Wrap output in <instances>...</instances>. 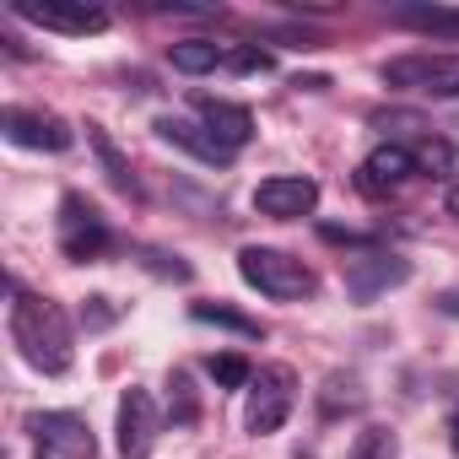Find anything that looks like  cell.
Instances as JSON below:
<instances>
[{"mask_svg": "<svg viewBox=\"0 0 459 459\" xmlns=\"http://www.w3.org/2000/svg\"><path fill=\"white\" fill-rule=\"evenodd\" d=\"M189 319H195V325H216V330H233V335H244V341H260V335H265L260 319L227 308V303H189Z\"/></svg>", "mask_w": 459, "mask_h": 459, "instance_id": "obj_18", "label": "cell"}, {"mask_svg": "<svg viewBox=\"0 0 459 459\" xmlns=\"http://www.w3.org/2000/svg\"><path fill=\"white\" fill-rule=\"evenodd\" d=\"M314 205H319V184L308 173H276L255 189V211L271 221H303Z\"/></svg>", "mask_w": 459, "mask_h": 459, "instance_id": "obj_11", "label": "cell"}, {"mask_svg": "<svg viewBox=\"0 0 459 459\" xmlns=\"http://www.w3.org/2000/svg\"><path fill=\"white\" fill-rule=\"evenodd\" d=\"M55 238H60V255H65L71 265H92V260H103V255L114 249L108 216H103V211H98L87 195H76V189H65V195H60Z\"/></svg>", "mask_w": 459, "mask_h": 459, "instance_id": "obj_3", "label": "cell"}, {"mask_svg": "<svg viewBox=\"0 0 459 459\" xmlns=\"http://www.w3.org/2000/svg\"><path fill=\"white\" fill-rule=\"evenodd\" d=\"M271 65H276V55H271V49H260V44H238V49H227V71H238V76H255V71L265 76Z\"/></svg>", "mask_w": 459, "mask_h": 459, "instance_id": "obj_23", "label": "cell"}, {"mask_svg": "<svg viewBox=\"0 0 459 459\" xmlns=\"http://www.w3.org/2000/svg\"><path fill=\"white\" fill-rule=\"evenodd\" d=\"M205 373L216 378V389H249V384H255V368H249L238 351H216V357H205Z\"/></svg>", "mask_w": 459, "mask_h": 459, "instance_id": "obj_20", "label": "cell"}, {"mask_svg": "<svg viewBox=\"0 0 459 459\" xmlns=\"http://www.w3.org/2000/svg\"><path fill=\"white\" fill-rule=\"evenodd\" d=\"M168 146H178V152H189V157H200V162H211V168H227V162H233L238 152H227L200 119H184V114H162L157 125H152Z\"/></svg>", "mask_w": 459, "mask_h": 459, "instance_id": "obj_14", "label": "cell"}, {"mask_svg": "<svg viewBox=\"0 0 459 459\" xmlns=\"http://www.w3.org/2000/svg\"><path fill=\"white\" fill-rule=\"evenodd\" d=\"M389 22L427 33V39H459V6H394Z\"/></svg>", "mask_w": 459, "mask_h": 459, "instance_id": "obj_15", "label": "cell"}, {"mask_svg": "<svg viewBox=\"0 0 459 459\" xmlns=\"http://www.w3.org/2000/svg\"><path fill=\"white\" fill-rule=\"evenodd\" d=\"M195 114H200V125H205L227 152H244V146L255 141V114H249L244 103H233V98L195 92Z\"/></svg>", "mask_w": 459, "mask_h": 459, "instance_id": "obj_13", "label": "cell"}, {"mask_svg": "<svg viewBox=\"0 0 459 459\" xmlns=\"http://www.w3.org/2000/svg\"><path fill=\"white\" fill-rule=\"evenodd\" d=\"M411 152H416V173H454V168H459V152H454L448 141H432V135H427V141L411 146Z\"/></svg>", "mask_w": 459, "mask_h": 459, "instance_id": "obj_22", "label": "cell"}, {"mask_svg": "<svg viewBox=\"0 0 459 459\" xmlns=\"http://www.w3.org/2000/svg\"><path fill=\"white\" fill-rule=\"evenodd\" d=\"M39 459H49V454H44V448H39Z\"/></svg>", "mask_w": 459, "mask_h": 459, "instance_id": "obj_29", "label": "cell"}, {"mask_svg": "<svg viewBox=\"0 0 459 459\" xmlns=\"http://www.w3.org/2000/svg\"><path fill=\"white\" fill-rule=\"evenodd\" d=\"M87 141H92V152H98V162H103L108 184H114L119 195H141V178L130 173V162L119 157V146L108 141V130H103V125H87Z\"/></svg>", "mask_w": 459, "mask_h": 459, "instance_id": "obj_17", "label": "cell"}, {"mask_svg": "<svg viewBox=\"0 0 459 459\" xmlns=\"http://www.w3.org/2000/svg\"><path fill=\"white\" fill-rule=\"evenodd\" d=\"M384 87H400V92H416V98H459V55H394L384 60Z\"/></svg>", "mask_w": 459, "mask_h": 459, "instance_id": "obj_4", "label": "cell"}, {"mask_svg": "<svg viewBox=\"0 0 459 459\" xmlns=\"http://www.w3.org/2000/svg\"><path fill=\"white\" fill-rule=\"evenodd\" d=\"M168 60H173V71H184V76H205V71L227 65V49L211 44V39H178V44L168 49Z\"/></svg>", "mask_w": 459, "mask_h": 459, "instance_id": "obj_16", "label": "cell"}, {"mask_svg": "<svg viewBox=\"0 0 459 459\" xmlns=\"http://www.w3.org/2000/svg\"><path fill=\"white\" fill-rule=\"evenodd\" d=\"M114 432H119V459H152L157 432H162V421H157V400H152L146 389H135V384H130V389L119 394Z\"/></svg>", "mask_w": 459, "mask_h": 459, "instance_id": "obj_8", "label": "cell"}, {"mask_svg": "<svg viewBox=\"0 0 459 459\" xmlns=\"http://www.w3.org/2000/svg\"><path fill=\"white\" fill-rule=\"evenodd\" d=\"M114 319H119L114 298H87V308H82V325H87V330H108Z\"/></svg>", "mask_w": 459, "mask_h": 459, "instance_id": "obj_26", "label": "cell"}, {"mask_svg": "<svg viewBox=\"0 0 459 459\" xmlns=\"http://www.w3.org/2000/svg\"><path fill=\"white\" fill-rule=\"evenodd\" d=\"M373 130H384V135H421V141H427L432 125H427L416 108H378V114H373Z\"/></svg>", "mask_w": 459, "mask_h": 459, "instance_id": "obj_21", "label": "cell"}, {"mask_svg": "<svg viewBox=\"0 0 459 459\" xmlns=\"http://www.w3.org/2000/svg\"><path fill=\"white\" fill-rule=\"evenodd\" d=\"M405 281H411V260H405V255L362 249V255L346 260V292H351L357 303H373V298H384V292H394V287H405Z\"/></svg>", "mask_w": 459, "mask_h": 459, "instance_id": "obj_7", "label": "cell"}, {"mask_svg": "<svg viewBox=\"0 0 459 459\" xmlns=\"http://www.w3.org/2000/svg\"><path fill=\"white\" fill-rule=\"evenodd\" d=\"M437 308H443L448 319H459V287H454V292H443V298H437Z\"/></svg>", "mask_w": 459, "mask_h": 459, "instance_id": "obj_27", "label": "cell"}, {"mask_svg": "<svg viewBox=\"0 0 459 459\" xmlns=\"http://www.w3.org/2000/svg\"><path fill=\"white\" fill-rule=\"evenodd\" d=\"M28 432L39 437L44 454H60V459H92L98 454V437H92L87 416H76V411H39L28 421Z\"/></svg>", "mask_w": 459, "mask_h": 459, "instance_id": "obj_9", "label": "cell"}, {"mask_svg": "<svg viewBox=\"0 0 459 459\" xmlns=\"http://www.w3.org/2000/svg\"><path fill=\"white\" fill-rule=\"evenodd\" d=\"M351 459H394V437H389L384 427H368V432L357 437V448H351Z\"/></svg>", "mask_w": 459, "mask_h": 459, "instance_id": "obj_25", "label": "cell"}, {"mask_svg": "<svg viewBox=\"0 0 459 459\" xmlns=\"http://www.w3.org/2000/svg\"><path fill=\"white\" fill-rule=\"evenodd\" d=\"M12 17H22L44 33H71V39H87V33L108 28V12L87 6V0H12Z\"/></svg>", "mask_w": 459, "mask_h": 459, "instance_id": "obj_6", "label": "cell"}, {"mask_svg": "<svg viewBox=\"0 0 459 459\" xmlns=\"http://www.w3.org/2000/svg\"><path fill=\"white\" fill-rule=\"evenodd\" d=\"M12 298H17V303H12V341H17L22 362L39 368V373H49V378L71 373V362H76V335H71L65 308H60L55 298L22 292V287H12Z\"/></svg>", "mask_w": 459, "mask_h": 459, "instance_id": "obj_1", "label": "cell"}, {"mask_svg": "<svg viewBox=\"0 0 459 459\" xmlns=\"http://www.w3.org/2000/svg\"><path fill=\"white\" fill-rule=\"evenodd\" d=\"M238 276H244V287H255V292L271 298V303H303V298L319 292V276H314L298 255L265 249V244L238 249Z\"/></svg>", "mask_w": 459, "mask_h": 459, "instance_id": "obj_2", "label": "cell"}, {"mask_svg": "<svg viewBox=\"0 0 459 459\" xmlns=\"http://www.w3.org/2000/svg\"><path fill=\"white\" fill-rule=\"evenodd\" d=\"M168 416H173V427H195L200 421V394H195V384H189L184 368L168 373Z\"/></svg>", "mask_w": 459, "mask_h": 459, "instance_id": "obj_19", "label": "cell"}, {"mask_svg": "<svg viewBox=\"0 0 459 459\" xmlns=\"http://www.w3.org/2000/svg\"><path fill=\"white\" fill-rule=\"evenodd\" d=\"M443 205H448V216H459V184H448V195H443Z\"/></svg>", "mask_w": 459, "mask_h": 459, "instance_id": "obj_28", "label": "cell"}, {"mask_svg": "<svg viewBox=\"0 0 459 459\" xmlns=\"http://www.w3.org/2000/svg\"><path fill=\"white\" fill-rule=\"evenodd\" d=\"M292 405H298V373H292L287 362H271V368H260V373H255V384H249L244 427H249L255 437H271V432H281V427H287Z\"/></svg>", "mask_w": 459, "mask_h": 459, "instance_id": "obj_5", "label": "cell"}, {"mask_svg": "<svg viewBox=\"0 0 459 459\" xmlns=\"http://www.w3.org/2000/svg\"><path fill=\"white\" fill-rule=\"evenodd\" d=\"M0 135L12 146H28V152H71V125L60 114H44V108H6L0 114Z\"/></svg>", "mask_w": 459, "mask_h": 459, "instance_id": "obj_10", "label": "cell"}, {"mask_svg": "<svg viewBox=\"0 0 459 459\" xmlns=\"http://www.w3.org/2000/svg\"><path fill=\"white\" fill-rule=\"evenodd\" d=\"M405 178H416V152L411 146H400V141H384V146H373L362 162H357V189L362 195H394Z\"/></svg>", "mask_w": 459, "mask_h": 459, "instance_id": "obj_12", "label": "cell"}, {"mask_svg": "<svg viewBox=\"0 0 459 459\" xmlns=\"http://www.w3.org/2000/svg\"><path fill=\"white\" fill-rule=\"evenodd\" d=\"M141 265L157 271V276H168V281H189V276H195L178 255H162V249H141Z\"/></svg>", "mask_w": 459, "mask_h": 459, "instance_id": "obj_24", "label": "cell"}]
</instances>
